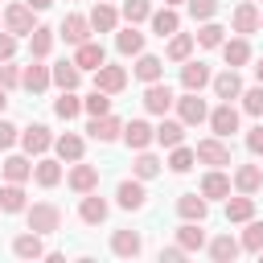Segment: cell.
Listing matches in <instances>:
<instances>
[{
	"label": "cell",
	"mask_w": 263,
	"mask_h": 263,
	"mask_svg": "<svg viewBox=\"0 0 263 263\" xmlns=\"http://www.w3.org/2000/svg\"><path fill=\"white\" fill-rule=\"evenodd\" d=\"M168 107H173V90H168L164 82H148V90H144V111L164 115Z\"/></svg>",
	"instance_id": "obj_21"
},
{
	"label": "cell",
	"mask_w": 263,
	"mask_h": 263,
	"mask_svg": "<svg viewBox=\"0 0 263 263\" xmlns=\"http://www.w3.org/2000/svg\"><path fill=\"white\" fill-rule=\"evenodd\" d=\"M152 16V4L148 0H123V21L127 25H140V21H148Z\"/></svg>",
	"instance_id": "obj_46"
},
{
	"label": "cell",
	"mask_w": 263,
	"mask_h": 263,
	"mask_svg": "<svg viewBox=\"0 0 263 263\" xmlns=\"http://www.w3.org/2000/svg\"><path fill=\"white\" fill-rule=\"evenodd\" d=\"M205 123H210V132H214V136L230 140V136L238 132V111H234L230 103H222V107H214V111L205 115Z\"/></svg>",
	"instance_id": "obj_5"
},
{
	"label": "cell",
	"mask_w": 263,
	"mask_h": 263,
	"mask_svg": "<svg viewBox=\"0 0 263 263\" xmlns=\"http://www.w3.org/2000/svg\"><path fill=\"white\" fill-rule=\"evenodd\" d=\"M123 86H127V70H123V66H107V62H103V66L95 70V90H103V95H119Z\"/></svg>",
	"instance_id": "obj_8"
},
{
	"label": "cell",
	"mask_w": 263,
	"mask_h": 263,
	"mask_svg": "<svg viewBox=\"0 0 263 263\" xmlns=\"http://www.w3.org/2000/svg\"><path fill=\"white\" fill-rule=\"evenodd\" d=\"M238 99H242V111H247V115H263V86H251V90H242Z\"/></svg>",
	"instance_id": "obj_49"
},
{
	"label": "cell",
	"mask_w": 263,
	"mask_h": 263,
	"mask_svg": "<svg viewBox=\"0 0 263 263\" xmlns=\"http://www.w3.org/2000/svg\"><path fill=\"white\" fill-rule=\"evenodd\" d=\"M58 37H62L66 45H82V41L90 37V21H86L82 12H70V16H62V25H58Z\"/></svg>",
	"instance_id": "obj_7"
},
{
	"label": "cell",
	"mask_w": 263,
	"mask_h": 263,
	"mask_svg": "<svg viewBox=\"0 0 263 263\" xmlns=\"http://www.w3.org/2000/svg\"><path fill=\"white\" fill-rule=\"evenodd\" d=\"M82 111H86V115H107V111H111V95H103V90H90V95L82 99Z\"/></svg>",
	"instance_id": "obj_47"
},
{
	"label": "cell",
	"mask_w": 263,
	"mask_h": 263,
	"mask_svg": "<svg viewBox=\"0 0 263 263\" xmlns=\"http://www.w3.org/2000/svg\"><path fill=\"white\" fill-rule=\"evenodd\" d=\"M173 107H177V119H181L185 127H197V123H205V115H210L201 90H185L181 99H173Z\"/></svg>",
	"instance_id": "obj_2"
},
{
	"label": "cell",
	"mask_w": 263,
	"mask_h": 263,
	"mask_svg": "<svg viewBox=\"0 0 263 263\" xmlns=\"http://www.w3.org/2000/svg\"><path fill=\"white\" fill-rule=\"evenodd\" d=\"M259 29H263V12H259Z\"/></svg>",
	"instance_id": "obj_59"
},
{
	"label": "cell",
	"mask_w": 263,
	"mask_h": 263,
	"mask_svg": "<svg viewBox=\"0 0 263 263\" xmlns=\"http://www.w3.org/2000/svg\"><path fill=\"white\" fill-rule=\"evenodd\" d=\"M218 49H222V58H226L230 70H238V66L251 62V45H247V37H230V41H222Z\"/></svg>",
	"instance_id": "obj_27"
},
{
	"label": "cell",
	"mask_w": 263,
	"mask_h": 263,
	"mask_svg": "<svg viewBox=\"0 0 263 263\" xmlns=\"http://www.w3.org/2000/svg\"><path fill=\"white\" fill-rule=\"evenodd\" d=\"M53 41H58V33L49 29V25H33V33H29V53L33 58H49V49H53Z\"/></svg>",
	"instance_id": "obj_26"
},
{
	"label": "cell",
	"mask_w": 263,
	"mask_h": 263,
	"mask_svg": "<svg viewBox=\"0 0 263 263\" xmlns=\"http://www.w3.org/2000/svg\"><path fill=\"white\" fill-rule=\"evenodd\" d=\"M238 242H242V251H251V255H259V247H263V222H259V218H251Z\"/></svg>",
	"instance_id": "obj_45"
},
{
	"label": "cell",
	"mask_w": 263,
	"mask_h": 263,
	"mask_svg": "<svg viewBox=\"0 0 263 263\" xmlns=\"http://www.w3.org/2000/svg\"><path fill=\"white\" fill-rule=\"evenodd\" d=\"M177 214H181L185 222H205L210 201H205L201 193H181V197H177Z\"/></svg>",
	"instance_id": "obj_20"
},
{
	"label": "cell",
	"mask_w": 263,
	"mask_h": 263,
	"mask_svg": "<svg viewBox=\"0 0 263 263\" xmlns=\"http://www.w3.org/2000/svg\"><path fill=\"white\" fill-rule=\"evenodd\" d=\"M21 148H25L29 156H41V152H49V148H53V136H49V127H45V123H29V127L21 132Z\"/></svg>",
	"instance_id": "obj_9"
},
{
	"label": "cell",
	"mask_w": 263,
	"mask_h": 263,
	"mask_svg": "<svg viewBox=\"0 0 263 263\" xmlns=\"http://www.w3.org/2000/svg\"><path fill=\"white\" fill-rule=\"evenodd\" d=\"M4 95H8V90H4V86H0V115H4V103H8V99H4Z\"/></svg>",
	"instance_id": "obj_57"
},
{
	"label": "cell",
	"mask_w": 263,
	"mask_h": 263,
	"mask_svg": "<svg viewBox=\"0 0 263 263\" xmlns=\"http://www.w3.org/2000/svg\"><path fill=\"white\" fill-rule=\"evenodd\" d=\"M156 144H164V148L185 144V123H181V119H160V127H156Z\"/></svg>",
	"instance_id": "obj_35"
},
{
	"label": "cell",
	"mask_w": 263,
	"mask_h": 263,
	"mask_svg": "<svg viewBox=\"0 0 263 263\" xmlns=\"http://www.w3.org/2000/svg\"><path fill=\"white\" fill-rule=\"evenodd\" d=\"M12 53H16V37H12L8 29H4V33H0V62H8Z\"/></svg>",
	"instance_id": "obj_53"
},
{
	"label": "cell",
	"mask_w": 263,
	"mask_h": 263,
	"mask_svg": "<svg viewBox=\"0 0 263 263\" xmlns=\"http://www.w3.org/2000/svg\"><path fill=\"white\" fill-rule=\"evenodd\" d=\"M132 74L148 86V82H160L164 78V62L156 58V53H136V66H132Z\"/></svg>",
	"instance_id": "obj_15"
},
{
	"label": "cell",
	"mask_w": 263,
	"mask_h": 263,
	"mask_svg": "<svg viewBox=\"0 0 263 263\" xmlns=\"http://www.w3.org/2000/svg\"><path fill=\"white\" fill-rule=\"evenodd\" d=\"M123 140H127V148H148L152 140H156V127L152 123H144V119H132V123H123Z\"/></svg>",
	"instance_id": "obj_22"
},
{
	"label": "cell",
	"mask_w": 263,
	"mask_h": 263,
	"mask_svg": "<svg viewBox=\"0 0 263 263\" xmlns=\"http://www.w3.org/2000/svg\"><path fill=\"white\" fill-rule=\"evenodd\" d=\"M111 251H115L119 259H136V255L144 251V238H140L136 230H115V234H111Z\"/></svg>",
	"instance_id": "obj_25"
},
{
	"label": "cell",
	"mask_w": 263,
	"mask_h": 263,
	"mask_svg": "<svg viewBox=\"0 0 263 263\" xmlns=\"http://www.w3.org/2000/svg\"><path fill=\"white\" fill-rule=\"evenodd\" d=\"M86 132H90V140H99V144H111V140H119V136H123V119H115L111 111H107V115H90Z\"/></svg>",
	"instance_id": "obj_6"
},
{
	"label": "cell",
	"mask_w": 263,
	"mask_h": 263,
	"mask_svg": "<svg viewBox=\"0 0 263 263\" xmlns=\"http://www.w3.org/2000/svg\"><path fill=\"white\" fill-rule=\"evenodd\" d=\"M0 210H4V214H21V210H25V189H21V181H8V185L0 189Z\"/></svg>",
	"instance_id": "obj_38"
},
{
	"label": "cell",
	"mask_w": 263,
	"mask_h": 263,
	"mask_svg": "<svg viewBox=\"0 0 263 263\" xmlns=\"http://www.w3.org/2000/svg\"><path fill=\"white\" fill-rule=\"evenodd\" d=\"M53 152H58V160H82V136H74V132L53 136Z\"/></svg>",
	"instance_id": "obj_36"
},
{
	"label": "cell",
	"mask_w": 263,
	"mask_h": 263,
	"mask_svg": "<svg viewBox=\"0 0 263 263\" xmlns=\"http://www.w3.org/2000/svg\"><path fill=\"white\" fill-rule=\"evenodd\" d=\"M86 21H90V29H95V33H115L119 12H115V4H111V0H99V4L90 8V16H86Z\"/></svg>",
	"instance_id": "obj_12"
},
{
	"label": "cell",
	"mask_w": 263,
	"mask_h": 263,
	"mask_svg": "<svg viewBox=\"0 0 263 263\" xmlns=\"http://www.w3.org/2000/svg\"><path fill=\"white\" fill-rule=\"evenodd\" d=\"M70 189L74 193H90V189H99V168L95 164H82V160H74V168H70Z\"/></svg>",
	"instance_id": "obj_18"
},
{
	"label": "cell",
	"mask_w": 263,
	"mask_h": 263,
	"mask_svg": "<svg viewBox=\"0 0 263 263\" xmlns=\"http://www.w3.org/2000/svg\"><path fill=\"white\" fill-rule=\"evenodd\" d=\"M205 201H218V197H230V177L222 173V168H210L205 177H201V189H197Z\"/></svg>",
	"instance_id": "obj_19"
},
{
	"label": "cell",
	"mask_w": 263,
	"mask_h": 263,
	"mask_svg": "<svg viewBox=\"0 0 263 263\" xmlns=\"http://www.w3.org/2000/svg\"><path fill=\"white\" fill-rule=\"evenodd\" d=\"M177 242H181L185 251H201V247H205V230H201V222H181V226H177Z\"/></svg>",
	"instance_id": "obj_37"
},
{
	"label": "cell",
	"mask_w": 263,
	"mask_h": 263,
	"mask_svg": "<svg viewBox=\"0 0 263 263\" xmlns=\"http://www.w3.org/2000/svg\"><path fill=\"white\" fill-rule=\"evenodd\" d=\"M230 25H234V33H238V37H251V33H259V8H255L251 0H242V4L234 8Z\"/></svg>",
	"instance_id": "obj_13"
},
{
	"label": "cell",
	"mask_w": 263,
	"mask_h": 263,
	"mask_svg": "<svg viewBox=\"0 0 263 263\" xmlns=\"http://www.w3.org/2000/svg\"><path fill=\"white\" fill-rule=\"evenodd\" d=\"M103 62H107V53H103V45H99V41H90V37H86L82 45H74V66H78V70H99Z\"/></svg>",
	"instance_id": "obj_14"
},
{
	"label": "cell",
	"mask_w": 263,
	"mask_h": 263,
	"mask_svg": "<svg viewBox=\"0 0 263 263\" xmlns=\"http://www.w3.org/2000/svg\"><path fill=\"white\" fill-rule=\"evenodd\" d=\"M193 45H197V41H193V33H181V29H177V33L168 37V49H164V53H168V62H189Z\"/></svg>",
	"instance_id": "obj_34"
},
{
	"label": "cell",
	"mask_w": 263,
	"mask_h": 263,
	"mask_svg": "<svg viewBox=\"0 0 263 263\" xmlns=\"http://www.w3.org/2000/svg\"><path fill=\"white\" fill-rule=\"evenodd\" d=\"M49 82H53L58 90H78L82 70L74 66V58H70V62H58V66H49Z\"/></svg>",
	"instance_id": "obj_16"
},
{
	"label": "cell",
	"mask_w": 263,
	"mask_h": 263,
	"mask_svg": "<svg viewBox=\"0 0 263 263\" xmlns=\"http://www.w3.org/2000/svg\"><path fill=\"white\" fill-rule=\"evenodd\" d=\"M33 8L25 4V0H12V4H4V29L12 33V37H29L33 33Z\"/></svg>",
	"instance_id": "obj_3"
},
{
	"label": "cell",
	"mask_w": 263,
	"mask_h": 263,
	"mask_svg": "<svg viewBox=\"0 0 263 263\" xmlns=\"http://www.w3.org/2000/svg\"><path fill=\"white\" fill-rule=\"evenodd\" d=\"M25 222H29V230H37V234L45 238V234H53V230L62 226V210H58L53 201H37V205L25 210Z\"/></svg>",
	"instance_id": "obj_1"
},
{
	"label": "cell",
	"mask_w": 263,
	"mask_h": 263,
	"mask_svg": "<svg viewBox=\"0 0 263 263\" xmlns=\"http://www.w3.org/2000/svg\"><path fill=\"white\" fill-rule=\"evenodd\" d=\"M78 111H82V99H78L74 90H62V95L53 99V115H58V119H74Z\"/></svg>",
	"instance_id": "obj_41"
},
{
	"label": "cell",
	"mask_w": 263,
	"mask_h": 263,
	"mask_svg": "<svg viewBox=\"0 0 263 263\" xmlns=\"http://www.w3.org/2000/svg\"><path fill=\"white\" fill-rule=\"evenodd\" d=\"M12 255H16V259H41V255H45V242H41V234H37V230H29V234H16V238H12Z\"/></svg>",
	"instance_id": "obj_30"
},
{
	"label": "cell",
	"mask_w": 263,
	"mask_h": 263,
	"mask_svg": "<svg viewBox=\"0 0 263 263\" xmlns=\"http://www.w3.org/2000/svg\"><path fill=\"white\" fill-rule=\"evenodd\" d=\"M115 49H119L123 58H132V53H144V33H140L136 25L119 29V33H115Z\"/></svg>",
	"instance_id": "obj_33"
},
{
	"label": "cell",
	"mask_w": 263,
	"mask_h": 263,
	"mask_svg": "<svg viewBox=\"0 0 263 263\" xmlns=\"http://www.w3.org/2000/svg\"><path fill=\"white\" fill-rule=\"evenodd\" d=\"M132 173H136L140 181H152V177L160 173V160H156L148 148H140V152H136V160H132Z\"/></svg>",
	"instance_id": "obj_39"
},
{
	"label": "cell",
	"mask_w": 263,
	"mask_h": 263,
	"mask_svg": "<svg viewBox=\"0 0 263 263\" xmlns=\"http://www.w3.org/2000/svg\"><path fill=\"white\" fill-rule=\"evenodd\" d=\"M185 8H189V16H193V21H214L218 0H185Z\"/></svg>",
	"instance_id": "obj_48"
},
{
	"label": "cell",
	"mask_w": 263,
	"mask_h": 263,
	"mask_svg": "<svg viewBox=\"0 0 263 263\" xmlns=\"http://www.w3.org/2000/svg\"><path fill=\"white\" fill-rule=\"evenodd\" d=\"M238 251H242V242H238V238H230V234L210 238V259H214V263H234V259H238Z\"/></svg>",
	"instance_id": "obj_31"
},
{
	"label": "cell",
	"mask_w": 263,
	"mask_h": 263,
	"mask_svg": "<svg viewBox=\"0 0 263 263\" xmlns=\"http://www.w3.org/2000/svg\"><path fill=\"white\" fill-rule=\"evenodd\" d=\"M230 185H234L238 193H259V189H263V168H259V164H238Z\"/></svg>",
	"instance_id": "obj_23"
},
{
	"label": "cell",
	"mask_w": 263,
	"mask_h": 263,
	"mask_svg": "<svg viewBox=\"0 0 263 263\" xmlns=\"http://www.w3.org/2000/svg\"><path fill=\"white\" fill-rule=\"evenodd\" d=\"M21 86L29 95H41L49 86V66H41V58H33L29 66H21Z\"/></svg>",
	"instance_id": "obj_11"
},
{
	"label": "cell",
	"mask_w": 263,
	"mask_h": 263,
	"mask_svg": "<svg viewBox=\"0 0 263 263\" xmlns=\"http://www.w3.org/2000/svg\"><path fill=\"white\" fill-rule=\"evenodd\" d=\"M255 218V193L226 197V222H251Z\"/></svg>",
	"instance_id": "obj_29"
},
{
	"label": "cell",
	"mask_w": 263,
	"mask_h": 263,
	"mask_svg": "<svg viewBox=\"0 0 263 263\" xmlns=\"http://www.w3.org/2000/svg\"><path fill=\"white\" fill-rule=\"evenodd\" d=\"M16 140H21V127L8 123V119H0V148H12Z\"/></svg>",
	"instance_id": "obj_51"
},
{
	"label": "cell",
	"mask_w": 263,
	"mask_h": 263,
	"mask_svg": "<svg viewBox=\"0 0 263 263\" xmlns=\"http://www.w3.org/2000/svg\"><path fill=\"white\" fill-rule=\"evenodd\" d=\"M25 4H29V8H33V12H45V8H49V4H53V0H25Z\"/></svg>",
	"instance_id": "obj_55"
},
{
	"label": "cell",
	"mask_w": 263,
	"mask_h": 263,
	"mask_svg": "<svg viewBox=\"0 0 263 263\" xmlns=\"http://www.w3.org/2000/svg\"><path fill=\"white\" fill-rule=\"evenodd\" d=\"M247 152H251V156H263V123H255V127L247 132Z\"/></svg>",
	"instance_id": "obj_52"
},
{
	"label": "cell",
	"mask_w": 263,
	"mask_h": 263,
	"mask_svg": "<svg viewBox=\"0 0 263 263\" xmlns=\"http://www.w3.org/2000/svg\"><path fill=\"white\" fill-rule=\"evenodd\" d=\"M0 21H4V12H0Z\"/></svg>",
	"instance_id": "obj_61"
},
{
	"label": "cell",
	"mask_w": 263,
	"mask_h": 263,
	"mask_svg": "<svg viewBox=\"0 0 263 263\" xmlns=\"http://www.w3.org/2000/svg\"><path fill=\"white\" fill-rule=\"evenodd\" d=\"M259 255H263V247H259Z\"/></svg>",
	"instance_id": "obj_60"
},
{
	"label": "cell",
	"mask_w": 263,
	"mask_h": 263,
	"mask_svg": "<svg viewBox=\"0 0 263 263\" xmlns=\"http://www.w3.org/2000/svg\"><path fill=\"white\" fill-rule=\"evenodd\" d=\"M193 156H197L201 164H210V168H222V164H230V144H226L222 136H205V140H197Z\"/></svg>",
	"instance_id": "obj_4"
},
{
	"label": "cell",
	"mask_w": 263,
	"mask_h": 263,
	"mask_svg": "<svg viewBox=\"0 0 263 263\" xmlns=\"http://www.w3.org/2000/svg\"><path fill=\"white\" fill-rule=\"evenodd\" d=\"M78 218L86 222V226H99L103 218H107V201L90 189V193H82V201H78Z\"/></svg>",
	"instance_id": "obj_24"
},
{
	"label": "cell",
	"mask_w": 263,
	"mask_h": 263,
	"mask_svg": "<svg viewBox=\"0 0 263 263\" xmlns=\"http://www.w3.org/2000/svg\"><path fill=\"white\" fill-rule=\"evenodd\" d=\"M33 177H37V185H41V189H53V185L62 181V164H58V160H37Z\"/></svg>",
	"instance_id": "obj_43"
},
{
	"label": "cell",
	"mask_w": 263,
	"mask_h": 263,
	"mask_svg": "<svg viewBox=\"0 0 263 263\" xmlns=\"http://www.w3.org/2000/svg\"><path fill=\"white\" fill-rule=\"evenodd\" d=\"M185 255H189V251H185V247L177 242V247H164V251H160V263H181Z\"/></svg>",
	"instance_id": "obj_54"
},
{
	"label": "cell",
	"mask_w": 263,
	"mask_h": 263,
	"mask_svg": "<svg viewBox=\"0 0 263 263\" xmlns=\"http://www.w3.org/2000/svg\"><path fill=\"white\" fill-rule=\"evenodd\" d=\"M193 164H197V156H193V148H185V144H177V148L168 152V168H173V173H189Z\"/></svg>",
	"instance_id": "obj_44"
},
{
	"label": "cell",
	"mask_w": 263,
	"mask_h": 263,
	"mask_svg": "<svg viewBox=\"0 0 263 263\" xmlns=\"http://www.w3.org/2000/svg\"><path fill=\"white\" fill-rule=\"evenodd\" d=\"M164 4H173V8H177V4H185V0H164Z\"/></svg>",
	"instance_id": "obj_58"
},
{
	"label": "cell",
	"mask_w": 263,
	"mask_h": 263,
	"mask_svg": "<svg viewBox=\"0 0 263 263\" xmlns=\"http://www.w3.org/2000/svg\"><path fill=\"white\" fill-rule=\"evenodd\" d=\"M148 21H152V33H156V37H173V33L181 29V16H177V8H173V4H164V8H160V12H152Z\"/></svg>",
	"instance_id": "obj_32"
},
{
	"label": "cell",
	"mask_w": 263,
	"mask_h": 263,
	"mask_svg": "<svg viewBox=\"0 0 263 263\" xmlns=\"http://www.w3.org/2000/svg\"><path fill=\"white\" fill-rule=\"evenodd\" d=\"M255 78H259V86H263V58H259V66H255Z\"/></svg>",
	"instance_id": "obj_56"
},
{
	"label": "cell",
	"mask_w": 263,
	"mask_h": 263,
	"mask_svg": "<svg viewBox=\"0 0 263 263\" xmlns=\"http://www.w3.org/2000/svg\"><path fill=\"white\" fill-rule=\"evenodd\" d=\"M0 86H4V90L21 86V66H12V58H8V62H0Z\"/></svg>",
	"instance_id": "obj_50"
},
{
	"label": "cell",
	"mask_w": 263,
	"mask_h": 263,
	"mask_svg": "<svg viewBox=\"0 0 263 263\" xmlns=\"http://www.w3.org/2000/svg\"><path fill=\"white\" fill-rule=\"evenodd\" d=\"M33 177V164H29V156H8L4 160V181H29Z\"/></svg>",
	"instance_id": "obj_42"
},
{
	"label": "cell",
	"mask_w": 263,
	"mask_h": 263,
	"mask_svg": "<svg viewBox=\"0 0 263 263\" xmlns=\"http://www.w3.org/2000/svg\"><path fill=\"white\" fill-rule=\"evenodd\" d=\"M222 33H226L222 25H214V21H201V29L193 33V41H197V45H205V49H218V45L226 41Z\"/></svg>",
	"instance_id": "obj_40"
},
{
	"label": "cell",
	"mask_w": 263,
	"mask_h": 263,
	"mask_svg": "<svg viewBox=\"0 0 263 263\" xmlns=\"http://www.w3.org/2000/svg\"><path fill=\"white\" fill-rule=\"evenodd\" d=\"M210 86H214V95H218L222 103H230V99L242 95V78H238V70H230V66H226L218 78H210Z\"/></svg>",
	"instance_id": "obj_17"
},
{
	"label": "cell",
	"mask_w": 263,
	"mask_h": 263,
	"mask_svg": "<svg viewBox=\"0 0 263 263\" xmlns=\"http://www.w3.org/2000/svg\"><path fill=\"white\" fill-rule=\"evenodd\" d=\"M115 201H119V210H144V201H148V189H144V181L136 177H127V181H119V189H115Z\"/></svg>",
	"instance_id": "obj_10"
},
{
	"label": "cell",
	"mask_w": 263,
	"mask_h": 263,
	"mask_svg": "<svg viewBox=\"0 0 263 263\" xmlns=\"http://www.w3.org/2000/svg\"><path fill=\"white\" fill-rule=\"evenodd\" d=\"M210 78H214V74H210L205 62H185V66H181V86H185V90H201V86H210Z\"/></svg>",
	"instance_id": "obj_28"
}]
</instances>
